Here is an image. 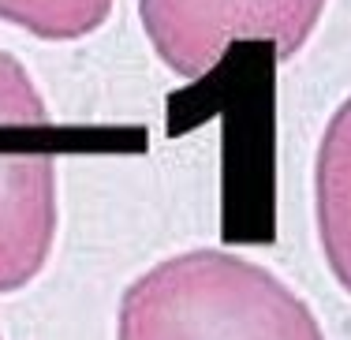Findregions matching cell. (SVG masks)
Here are the masks:
<instances>
[{"label": "cell", "instance_id": "6da1fadb", "mask_svg": "<svg viewBox=\"0 0 351 340\" xmlns=\"http://www.w3.org/2000/svg\"><path fill=\"white\" fill-rule=\"evenodd\" d=\"M116 340H325V329L269 265L195 247L131 280L116 311Z\"/></svg>", "mask_w": 351, "mask_h": 340}, {"label": "cell", "instance_id": "277c9868", "mask_svg": "<svg viewBox=\"0 0 351 340\" xmlns=\"http://www.w3.org/2000/svg\"><path fill=\"white\" fill-rule=\"evenodd\" d=\"M317 243L340 288L351 292V97L329 116L314 157Z\"/></svg>", "mask_w": 351, "mask_h": 340}, {"label": "cell", "instance_id": "5b68a950", "mask_svg": "<svg viewBox=\"0 0 351 340\" xmlns=\"http://www.w3.org/2000/svg\"><path fill=\"white\" fill-rule=\"evenodd\" d=\"M116 0H0V23L41 41H79L108 19Z\"/></svg>", "mask_w": 351, "mask_h": 340}, {"label": "cell", "instance_id": "52a82bcc", "mask_svg": "<svg viewBox=\"0 0 351 340\" xmlns=\"http://www.w3.org/2000/svg\"><path fill=\"white\" fill-rule=\"evenodd\" d=\"M0 340H4V337H0Z\"/></svg>", "mask_w": 351, "mask_h": 340}, {"label": "cell", "instance_id": "3957f363", "mask_svg": "<svg viewBox=\"0 0 351 340\" xmlns=\"http://www.w3.org/2000/svg\"><path fill=\"white\" fill-rule=\"evenodd\" d=\"M56 228V161L38 150H0V295L41 277L53 258Z\"/></svg>", "mask_w": 351, "mask_h": 340}, {"label": "cell", "instance_id": "8992f818", "mask_svg": "<svg viewBox=\"0 0 351 340\" xmlns=\"http://www.w3.org/2000/svg\"><path fill=\"white\" fill-rule=\"evenodd\" d=\"M49 123V105L30 71L0 49V127H38Z\"/></svg>", "mask_w": 351, "mask_h": 340}, {"label": "cell", "instance_id": "7a4b0ae2", "mask_svg": "<svg viewBox=\"0 0 351 340\" xmlns=\"http://www.w3.org/2000/svg\"><path fill=\"white\" fill-rule=\"evenodd\" d=\"M329 0H138V19L161 64L202 79L239 41H265L291 60L311 41Z\"/></svg>", "mask_w": 351, "mask_h": 340}]
</instances>
